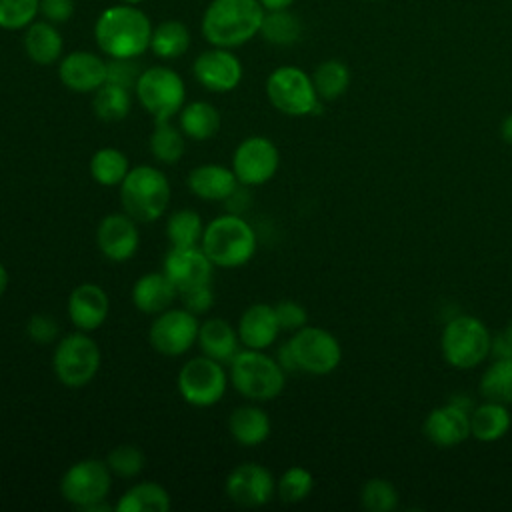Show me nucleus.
Returning a JSON list of instances; mask_svg holds the SVG:
<instances>
[{
	"label": "nucleus",
	"instance_id": "6e6552de",
	"mask_svg": "<svg viewBox=\"0 0 512 512\" xmlns=\"http://www.w3.org/2000/svg\"><path fill=\"white\" fill-rule=\"evenodd\" d=\"M102 362L100 348L88 332L76 330L56 342L52 370L66 388H84L94 380Z\"/></svg>",
	"mask_w": 512,
	"mask_h": 512
},
{
	"label": "nucleus",
	"instance_id": "9d476101",
	"mask_svg": "<svg viewBox=\"0 0 512 512\" xmlns=\"http://www.w3.org/2000/svg\"><path fill=\"white\" fill-rule=\"evenodd\" d=\"M228 378L222 362L200 354L186 360L178 370L176 388L186 404L194 408H210L224 398Z\"/></svg>",
	"mask_w": 512,
	"mask_h": 512
},
{
	"label": "nucleus",
	"instance_id": "a19ab883",
	"mask_svg": "<svg viewBox=\"0 0 512 512\" xmlns=\"http://www.w3.org/2000/svg\"><path fill=\"white\" fill-rule=\"evenodd\" d=\"M40 16V0H0V28L8 32L28 28Z\"/></svg>",
	"mask_w": 512,
	"mask_h": 512
},
{
	"label": "nucleus",
	"instance_id": "aec40b11",
	"mask_svg": "<svg viewBox=\"0 0 512 512\" xmlns=\"http://www.w3.org/2000/svg\"><path fill=\"white\" fill-rule=\"evenodd\" d=\"M66 312L70 322L82 330V332H94L98 330L110 312V298L106 290L96 282H84L78 284L66 304Z\"/></svg>",
	"mask_w": 512,
	"mask_h": 512
},
{
	"label": "nucleus",
	"instance_id": "37998d69",
	"mask_svg": "<svg viewBox=\"0 0 512 512\" xmlns=\"http://www.w3.org/2000/svg\"><path fill=\"white\" fill-rule=\"evenodd\" d=\"M140 72L142 70H140L136 58H108L106 82L124 86L128 90H134Z\"/></svg>",
	"mask_w": 512,
	"mask_h": 512
},
{
	"label": "nucleus",
	"instance_id": "423d86ee",
	"mask_svg": "<svg viewBox=\"0 0 512 512\" xmlns=\"http://www.w3.org/2000/svg\"><path fill=\"white\" fill-rule=\"evenodd\" d=\"M490 348L492 336L486 324L476 316H456L448 320L442 330V356L450 366L458 370H470L484 362L486 356H490Z\"/></svg>",
	"mask_w": 512,
	"mask_h": 512
},
{
	"label": "nucleus",
	"instance_id": "a18cd8bd",
	"mask_svg": "<svg viewBox=\"0 0 512 512\" xmlns=\"http://www.w3.org/2000/svg\"><path fill=\"white\" fill-rule=\"evenodd\" d=\"M26 334L36 344H50L58 336V324L48 314H34L26 324Z\"/></svg>",
	"mask_w": 512,
	"mask_h": 512
},
{
	"label": "nucleus",
	"instance_id": "5701e85b",
	"mask_svg": "<svg viewBox=\"0 0 512 512\" xmlns=\"http://www.w3.org/2000/svg\"><path fill=\"white\" fill-rule=\"evenodd\" d=\"M132 304L142 314L156 316L164 310H168L176 298H180L176 286L172 280L160 270V272H146L142 274L134 284L130 292Z\"/></svg>",
	"mask_w": 512,
	"mask_h": 512
},
{
	"label": "nucleus",
	"instance_id": "a878e982",
	"mask_svg": "<svg viewBox=\"0 0 512 512\" xmlns=\"http://www.w3.org/2000/svg\"><path fill=\"white\" fill-rule=\"evenodd\" d=\"M22 46L26 56L40 66L56 64L64 52V38L56 24L48 20H34L28 28H24Z\"/></svg>",
	"mask_w": 512,
	"mask_h": 512
},
{
	"label": "nucleus",
	"instance_id": "7ed1b4c3",
	"mask_svg": "<svg viewBox=\"0 0 512 512\" xmlns=\"http://www.w3.org/2000/svg\"><path fill=\"white\" fill-rule=\"evenodd\" d=\"M200 246L216 268H238L254 258L258 238L242 214L226 212L204 226Z\"/></svg>",
	"mask_w": 512,
	"mask_h": 512
},
{
	"label": "nucleus",
	"instance_id": "20e7f679",
	"mask_svg": "<svg viewBox=\"0 0 512 512\" xmlns=\"http://www.w3.org/2000/svg\"><path fill=\"white\" fill-rule=\"evenodd\" d=\"M118 188L124 212L138 224L156 222L168 210L172 194L168 176L152 164L130 168Z\"/></svg>",
	"mask_w": 512,
	"mask_h": 512
},
{
	"label": "nucleus",
	"instance_id": "bb28decb",
	"mask_svg": "<svg viewBox=\"0 0 512 512\" xmlns=\"http://www.w3.org/2000/svg\"><path fill=\"white\" fill-rule=\"evenodd\" d=\"M228 432L240 446L252 448L268 440L272 432V422L266 410H262L260 406L242 404L230 412Z\"/></svg>",
	"mask_w": 512,
	"mask_h": 512
},
{
	"label": "nucleus",
	"instance_id": "c9c22d12",
	"mask_svg": "<svg viewBox=\"0 0 512 512\" xmlns=\"http://www.w3.org/2000/svg\"><path fill=\"white\" fill-rule=\"evenodd\" d=\"M312 82L320 100L330 102L340 98L350 86V70L342 60L330 58L316 66L312 74Z\"/></svg>",
	"mask_w": 512,
	"mask_h": 512
},
{
	"label": "nucleus",
	"instance_id": "f03ea898",
	"mask_svg": "<svg viewBox=\"0 0 512 512\" xmlns=\"http://www.w3.org/2000/svg\"><path fill=\"white\" fill-rule=\"evenodd\" d=\"M264 14L258 0H210L200 30L210 46L234 50L260 34Z\"/></svg>",
	"mask_w": 512,
	"mask_h": 512
},
{
	"label": "nucleus",
	"instance_id": "9b49d317",
	"mask_svg": "<svg viewBox=\"0 0 512 512\" xmlns=\"http://www.w3.org/2000/svg\"><path fill=\"white\" fill-rule=\"evenodd\" d=\"M112 488V472L106 460L84 458L66 468L60 478V494L62 498L76 506L78 510H86L88 506L102 502L108 498Z\"/></svg>",
	"mask_w": 512,
	"mask_h": 512
},
{
	"label": "nucleus",
	"instance_id": "3c124183",
	"mask_svg": "<svg viewBox=\"0 0 512 512\" xmlns=\"http://www.w3.org/2000/svg\"><path fill=\"white\" fill-rule=\"evenodd\" d=\"M276 360L278 364L284 368V372H298V364H296V358L292 354V348L288 342H284L280 348H278V354H276Z\"/></svg>",
	"mask_w": 512,
	"mask_h": 512
},
{
	"label": "nucleus",
	"instance_id": "412c9836",
	"mask_svg": "<svg viewBox=\"0 0 512 512\" xmlns=\"http://www.w3.org/2000/svg\"><path fill=\"white\" fill-rule=\"evenodd\" d=\"M422 432L434 446H458L470 436V412L454 402L438 406L424 418Z\"/></svg>",
	"mask_w": 512,
	"mask_h": 512
},
{
	"label": "nucleus",
	"instance_id": "09e8293b",
	"mask_svg": "<svg viewBox=\"0 0 512 512\" xmlns=\"http://www.w3.org/2000/svg\"><path fill=\"white\" fill-rule=\"evenodd\" d=\"M490 354L494 358H512V320L496 338H492Z\"/></svg>",
	"mask_w": 512,
	"mask_h": 512
},
{
	"label": "nucleus",
	"instance_id": "b1692460",
	"mask_svg": "<svg viewBox=\"0 0 512 512\" xmlns=\"http://www.w3.org/2000/svg\"><path fill=\"white\" fill-rule=\"evenodd\" d=\"M238 186L234 170L222 164H200L188 172L190 192L206 202H224Z\"/></svg>",
	"mask_w": 512,
	"mask_h": 512
},
{
	"label": "nucleus",
	"instance_id": "0eeeda50",
	"mask_svg": "<svg viewBox=\"0 0 512 512\" xmlns=\"http://www.w3.org/2000/svg\"><path fill=\"white\" fill-rule=\"evenodd\" d=\"M134 94L138 104L154 118V122L170 120L186 104V86L182 76L162 64L140 72Z\"/></svg>",
	"mask_w": 512,
	"mask_h": 512
},
{
	"label": "nucleus",
	"instance_id": "c85d7f7f",
	"mask_svg": "<svg viewBox=\"0 0 512 512\" xmlns=\"http://www.w3.org/2000/svg\"><path fill=\"white\" fill-rule=\"evenodd\" d=\"M178 126L186 138L194 142L210 140L220 130V112L206 100H194L182 106L178 112Z\"/></svg>",
	"mask_w": 512,
	"mask_h": 512
},
{
	"label": "nucleus",
	"instance_id": "79ce46f5",
	"mask_svg": "<svg viewBox=\"0 0 512 512\" xmlns=\"http://www.w3.org/2000/svg\"><path fill=\"white\" fill-rule=\"evenodd\" d=\"M360 504L368 512H392L398 506V492L388 480L370 478L360 490Z\"/></svg>",
	"mask_w": 512,
	"mask_h": 512
},
{
	"label": "nucleus",
	"instance_id": "58836bf2",
	"mask_svg": "<svg viewBox=\"0 0 512 512\" xmlns=\"http://www.w3.org/2000/svg\"><path fill=\"white\" fill-rule=\"evenodd\" d=\"M314 488V476L304 466H290L282 472V476L276 482V494L282 502L296 504L310 496Z\"/></svg>",
	"mask_w": 512,
	"mask_h": 512
},
{
	"label": "nucleus",
	"instance_id": "473e14b6",
	"mask_svg": "<svg viewBox=\"0 0 512 512\" xmlns=\"http://www.w3.org/2000/svg\"><path fill=\"white\" fill-rule=\"evenodd\" d=\"M150 154L166 166H174L186 152V136L180 126H172L170 120L156 122L150 138H148Z\"/></svg>",
	"mask_w": 512,
	"mask_h": 512
},
{
	"label": "nucleus",
	"instance_id": "4be33fe9",
	"mask_svg": "<svg viewBox=\"0 0 512 512\" xmlns=\"http://www.w3.org/2000/svg\"><path fill=\"white\" fill-rule=\"evenodd\" d=\"M236 330H238V336H240V342L244 348L266 350L276 342L282 328L278 324L274 306L256 302V304H250L240 314Z\"/></svg>",
	"mask_w": 512,
	"mask_h": 512
},
{
	"label": "nucleus",
	"instance_id": "49530a36",
	"mask_svg": "<svg viewBox=\"0 0 512 512\" xmlns=\"http://www.w3.org/2000/svg\"><path fill=\"white\" fill-rule=\"evenodd\" d=\"M180 300L184 304L186 310H190L192 314H206L212 306H214V290L212 284H204L198 288H192L184 294H180Z\"/></svg>",
	"mask_w": 512,
	"mask_h": 512
},
{
	"label": "nucleus",
	"instance_id": "f3484780",
	"mask_svg": "<svg viewBox=\"0 0 512 512\" xmlns=\"http://www.w3.org/2000/svg\"><path fill=\"white\" fill-rule=\"evenodd\" d=\"M214 268L202 246H172L162 260V272L172 280L178 294L212 284Z\"/></svg>",
	"mask_w": 512,
	"mask_h": 512
},
{
	"label": "nucleus",
	"instance_id": "6ab92c4d",
	"mask_svg": "<svg viewBox=\"0 0 512 512\" xmlns=\"http://www.w3.org/2000/svg\"><path fill=\"white\" fill-rule=\"evenodd\" d=\"M106 64L108 60H104L100 54L72 50L58 60V78L76 94L96 92L106 82Z\"/></svg>",
	"mask_w": 512,
	"mask_h": 512
},
{
	"label": "nucleus",
	"instance_id": "f704fd0d",
	"mask_svg": "<svg viewBox=\"0 0 512 512\" xmlns=\"http://www.w3.org/2000/svg\"><path fill=\"white\" fill-rule=\"evenodd\" d=\"M258 36L272 46H292L302 36V22L288 8L266 10Z\"/></svg>",
	"mask_w": 512,
	"mask_h": 512
},
{
	"label": "nucleus",
	"instance_id": "2f4dec72",
	"mask_svg": "<svg viewBox=\"0 0 512 512\" xmlns=\"http://www.w3.org/2000/svg\"><path fill=\"white\" fill-rule=\"evenodd\" d=\"M88 170L96 184H100L104 188H112V186L122 184V180L126 178V174L130 170V162H128V156L120 148L102 146L92 154Z\"/></svg>",
	"mask_w": 512,
	"mask_h": 512
},
{
	"label": "nucleus",
	"instance_id": "39448f33",
	"mask_svg": "<svg viewBox=\"0 0 512 512\" xmlns=\"http://www.w3.org/2000/svg\"><path fill=\"white\" fill-rule=\"evenodd\" d=\"M230 382L238 394L252 402H268L282 394L286 372L264 350L244 348L230 362Z\"/></svg>",
	"mask_w": 512,
	"mask_h": 512
},
{
	"label": "nucleus",
	"instance_id": "e433bc0d",
	"mask_svg": "<svg viewBox=\"0 0 512 512\" xmlns=\"http://www.w3.org/2000/svg\"><path fill=\"white\" fill-rule=\"evenodd\" d=\"M480 394L484 400L512 404V358H494L480 378Z\"/></svg>",
	"mask_w": 512,
	"mask_h": 512
},
{
	"label": "nucleus",
	"instance_id": "4468645a",
	"mask_svg": "<svg viewBox=\"0 0 512 512\" xmlns=\"http://www.w3.org/2000/svg\"><path fill=\"white\" fill-rule=\"evenodd\" d=\"M230 168L242 186H262L276 176L280 152L270 138L248 136L236 146Z\"/></svg>",
	"mask_w": 512,
	"mask_h": 512
},
{
	"label": "nucleus",
	"instance_id": "8fccbe9b",
	"mask_svg": "<svg viewBox=\"0 0 512 512\" xmlns=\"http://www.w3.org/2000/svg\"><path fill=\"white\" fill-rule=\"evenodd\" d=\"M240 186H242V184H240ZM240 186L224 200L226 210L232 212V214H242V212L248 208V204H250V196H248L246 190H242Z\"/></svg>",
	"mask_w": 512,
	"mask_h": 512
},
{
	"label": "nucleus",
	"instance_id": "f8f14e48",
	"mask_svg": "<svg viewBox=\"0 0 512 512\" xmlns=\"http://www.w3.org/2000/svg\"><path fill=\"white\" fill-rule=\"evenodd\" d=\"M298 364V372L326 376L334 372L342 360V348L336 336L320 326H302L288 340Z\"/></svg>",
	"mask_w": 512,
	"mask_h": 512
},
{
	"label": "nucleus",
	"instance_id": "5fc2aeb1",
	"mask_svg": "<svg viewBox=\"0 0 512 512\" xmlns=\"http://www.w3.org/2000/svg\"><path fill=\"white\" fill-rule=\"evenodd\" d=\"M8 284H10V274H8L6 266L0 262V298L6 294V290H8Z\"/></svg>",
	"mask_w": 512,
	"mask_h": 512
},
{
	"label": "nucleus",
	"instance_id": "393cba45",
	"mask_svg": "<svg viewBox=\"0 0 512 512\" xmlns=\"http://www.w3.org/2000/svg\"><path fill=\"white\" fill-rule=\"evenodd\" d=\"M196 344L204 356H210L222 364H230L242 346L238 330L220 316L208 318L200 324Z\"/></svg>",
	"mask_w": 512,
	"mask_h": 512
},
{
	"label": "nucleus",
	"instance_id": "c03bdc74",
	"mask_svg": "<svg viewBox=\"0 0 512 512\" xmlns=\"http://www.w3.org/2000/svg\"><path fill=\"white\" fill-rule=\"evenodd\" d=\"M274 312H276V318H278V324H280L282 330L296 332L302 326H306V322H308L306 308L300 302H296V300H280V302H276L274 304Z\"/></svg>",
	"mask_w": 512,
	"mask_h": 512
},
{
	"label": "nucleus",
	"instance_id": "de8ad7c7",
	"mask_svg": "<svg viewBox=\"0 0 512 512\" xmlns=\"http://www.w3.org/2000/svg\"><path fill=\"white\" fill-rule=\"evenodd\" d=\"M40 14L52 24H64L74 14V0H40Z\"/></svg>",
	"mask_w": 512,
	"mask_h": 512
},
{
	"label": "nucleus",
	"instance_id": "603ef678",
	"mask_svg": "<svg viewBox=\"0 0 512 512\" xmlns=\"http://www.w3.org/2000/svg\"><path fill=\"white\" fill-rule=\"evenodd\" d=\"M500 134H502V140H504L506 144H510V146H512V112L502 120Z\"/></svg>",
	"mask_w": 512,
	"mask_h": 512
},
{
	"label": "nucleus",
	"instance_id": "ddd939ff",
	"mask_svg": "<svg viewBox=\"0 0 512 512\" xmlns=\"http://www.w3.org/2000/svg\"><path fill=\"white\" fill-rule=\"evenodd\" d=\"M200 322L198 316L190 310L182 308H168L152 320L148 328V340L152 348L168 358H176L186 354L198 342Z\"/></svg>",
	"mask_w": 512,
	"mask_h": 512
},
{
	"label": "nucleus",
	"instance_id": "7c9ffc66",
	"mask_svg": "<svg viewBox=\"0 0 512 512\" xmlns=\"http://www.w3.org/2000/svg\"><path fill=\"white\" fill-rule=\"evenodd\" d=\"M190 30L180 20H162L152 28L150 52L160 60H176L190 48Z\"/></svg>",
	"mask_w": 512,
	"mask_h": 512
},
{
	"label": "nucleus",
	"instance_id": "6e6d98bb",
	"mask_svg": "<svg viewBox=\"0 0 512 512\" xmlns=\"http://www.w3.org/2000/svg\"><path fill=\"white\" fill-rule=\"evenodd\" d=\"M120 2H126V4H140V2H144V0H120Z\"/></svg>",
	"mask_w": 512,
	"mask_h": 512
},
{
	"label": "nucleus",
	"instance_id": "ea45409f",
	"mask_svg": "<svg viewBox=\"0 0 512 512\" xmlns=\"http://www.w3.org/2000/svg\"><path fill=\"white\" fill-rule=\"evenodd\" d=\"M106 464H108L112 476L130 480V478L140 476V472H142L144 466H146V456H144V452H142L138 446H134V444H120V446H114V448L108 452Z\"/></svg>",
	"mask_w": 512,
	"mask_h": 512
},
{
	"label": "nucleus",
	"instance_id": "dca6fc26",
	"mask_svg": "<svg viewBox=\"0 0 512 512\" xmlns=\"http://www.w3.org/2000/svg\"><path fill=\"white\" fill-rule=\"evenodd\" d=\"M228 500L242 508H260L276 494V480L268 468L258 462H242L230 470L224 482Z\"/></svg>",
	"mask_w": 512,
	"mask_h": 512
},
{
	"label": "nucleus",
	"instance_id": "c756f323",
	"mask_svg": "<svg viewBox=\"0 0 512 512\" xmlns=\"http://www.w3.org/2000/svg\"><path fill=\"white\" fill-rule=\"evenodd\" d=\"M172 500L168 490L152 480L130 486L114 504L116 512H166Z\"/></svg>",
	"mask_w": 512,
	"mask_h": 512
},
{
	"label": "nucleus",
	"instance_id": "4c0bfd02",
	"mask_svg": "<svg viewBox=\"0 0 512 512\" xmlns=\"http://www.w3.org/2000/svg\"><path fill=\"white\" fill-rule=\"evenodd\" d=\"M204 226L206 224L196 210L180 208L166 220V238L172 246H200Z\"/></svg>",
	"mask_w": 512,
	"mask_h": 512
},
{
	"label": "nucleus",
	"instance_id": "cd10ccee",
	"mask_svg": "<svg viewBox=\"0 0 512 512\" xmlns=\"http://www.w3.org/2000/svg\"><path fill=\"white\" fill-rule=\"evenodd\" d=\"M512 416L506 404L486 400L470 412V436L480 442H496L510 430Z\"/></svg>",
	"mask_w": 512,
	"mask_h": 512
},
{
	"label": "nucleus",
	"instance_id": "2eb2a0df",
	"mask_svg": "<svg viewBox=\"0 0 512 512\" xmlns=\"http://www.w3.org/2000/svg\"><path fill=\"white\" fill-rule=\"evenodd\" d=\"M192 76L204 90L226 94L238 88L244 68L240 58L230 48L210 46L194 58Z\"/></svg>",
	"mask_w": 512,
	"mask_h": 512
},
{
	"label": "nucleus",
	"instance_id": "864d4df0",
	"mask_svg": "<svg viewBox=\"0 0 512 512\" xmlns=\"http://www.w3.org/2000/svg\"><path fill=\"white\" fill-rule=\"evenodd\" d=\"M264 10H282V8H290L294 4V0H258Z\"/></svg>",
	"mask_w": 512,
	"mask_h": 512
},
{
	"label": "nucleus",
	"instance_id": "72a5a7b5",
	"mask_svg": "<svg viewBox=\"0 0 512 512\" xmlns=\"http://www.w3.org/2000/svg\"><path fill=\"white\" fill-rule=\"evenodd\" d=\"M92 110L102 122H120L132 110V90L104 82L92 98Z\"/></svg>",
	"mask_w": 512,
	"mask_h": 512
},
{
	"label": "nucleus",
	"instance_id": "1a4fd4ad",
	"mask_svg": "<svg viewBox=\"0 0 512 512\" xmlns=\"http://www.w3.org/2000/svg\"><path fill=\"white\" fill-rule=\"evenodd\" d=\"M268 102L286 116H308L322 110L312 76L298 66L286 64L274 68L266 78Z\"/></svg>",
	"mask_w": 512,
	"mask_h": 512
},
{
	"label": "nucleus",
	"instance_id": "a211bd4d",
	"mask_svg": "<svg viewBox=\"0 0 512 512\" xmlns=\"http://www.w3.org/2000/svg\"><path fill=\"white\" fill-rule=\"evenodd\" d=\"M96 246L110 262H128L140 246L138 222L126 212L106 214L96 228Z\"/></svg>",
	"mask_w": 512,
	"mask_h": 512
},
{
	"label": "nucleus",
	"instance_id": "f257e3e1",
	"mask_svg": "<svg viewBox=\"0 0 512 512\" xmlns=\"http://www.w3.org/2000/svg\"><path fill=\"white\" fill-rule=\"evenodd\" d=\"M152 22L138 4L118 2L104 8L94 22V40L108 58H138L150 50Z\"/></svg>",
	"mask_w": 512,
	"mask_h": 512
}]
</instances>
